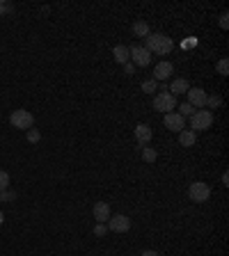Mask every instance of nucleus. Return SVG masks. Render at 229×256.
Listing matches in <instances>:
<instances>
[{
    "mask_svg": "<svg viewBox=\"0 0 229 256\" xmlns=\"http://www.w3.org/2000/svg\"><path fill=\"white\" fill-rule=\"evenodd\" d=\"M145 48L149 51V53H156V55H168L172 53V48H174V41L170 37H165V35H149L145 41Z\"/></svg>",
    "mask_w": 229,
    "mask_h": 256,
    "instance_id": "nucleus-1",
    "label": "nucleus"
},
{
    "mask_svg": "<svg viewBox=\"0 0 229 256\" xmlns=\"http://www.w3.org/2000/svg\"><path fill=\"white\" fill-rule=\"evenodd\" d=\"M176 108V96H172L170 91H160L153 96V110H158V112H172Z\"/></svg>",
    "mask_w": 229,
    "mask_h": 256,
    "instance_id": "nucleus-2",
    "label": "nucleus"
},
{
    "mask_svg": "<svg viewBox=\"0 0 229 256\" xmlns=\"http://www.w3.org/2000/svg\"><path fill=\"white\" fill-rule=\"evenodd\" d=\"M9 124L14 128H21V130H30L32 124H35V117L28 110H14L12 117H9Z\"/></svg>",
    "mask_w": 229,
    "mask_h": 256,
    "instance_id": "nucleus-3",
    "label": "nucleus"
},
{
    "mask_svg": "<svg viewBox=\"0 0 229 256\" xmlns=\"http://www.w3.org/2000/svg\"><path fill=\"white\" fill-rule=\"evenodd\" d=\"M213 124V112L211 110H195L191 117V126L195 130H206V128H211Z\"/></svg>",
    "mask_w": 229,
    "mask_h": 256,
    "instance_id": "nucleus-4",
    "label": "nucleus"
},
{
    "mask_svg": "<svg viewBox=\"0 0 229 256\" xmlns=\"http://www.w3.org/2000/svg\"><path fill=\"white\" fill-rule=\"evenodd\" d=\"M188 197H191V201L195 203H204L209 197H211V188L202 181H195L191 183V188H188Z\"/></svg>",
    "mask_w": 229,
    "mask_h": 256,
    "instance_id": "nucleus-5",
    "label": "nucleus"
},
{
    "mask_svg": "<svg viewBox=\"0 0 229 256\" xmlns=\"http://www.w3.org/2000/svg\"><path fill=\"white\" fill-rule=\"evenodd\" d=\"M129 55H131V60L135 62L137 67H147V64L152 62V53L147 51L145 46H131Z\"/></svg>",
    "mask_w": 229,
    "mask_h": 256,
    "instance_id": "nucleus-6",
    "label": "nucleus"
},
{
    "mask_svg": "<svg viewBox=\"0 0 229 256\" xmlns=\"http://www.w3.org/2000/svg\"><path fill=\"white\" fill-rule=\"evenodd\" d=\"M108 229L114 231V234H126L131 229V219L126 215H110L108 219Z\"/></svg>",
    "mask_w": 229,
    "mask_h": 256,
    "instance_id": "nucleus-7",
    "label": "nucleus"
},
{
    "mask_svg": "<svg viewBox=\"0 0 229 256\" xmlns=\"http://www.w3.org/2000/svg\"><path fill=\"white\" fill-rule=\"evenodd\" d=\"M165 128L174 130V133H181L183 128H186V119L179 112H168L165 114Z\"/></svg>",
    "mask_w": 229,
    "mask_h": 256,
    "instance_id": "nucleus-8",
    "label": "nucleus"
},
{
    "mask_svg": "<svg viewBox=\"0 0 229 256\" xmlns=\"http://www.w3.org/2000/svg\"><path fill=\"white\" fill-rule=\"evenodd\" d=\"M186 94H188V103H191L195 110H197V108H204V106H206V91H204V90H199V87H192V90H188Z\"/></svg>",
    "mask_w": 229,
    "mask_h": 256,
    "instance_id": "nucleus-9",
    "label": "nucleus"
},
{
    "mask_svg": "<svg viewBox=\"0 0 229 256\" xmlns=\"http://www.w3.org/2000/svg\"><path fill=\"white\" fill-rule=\"evenodd\" d=\"M92 213H94V219H96L99 224H106L108 219H110V206H108V201H96Z\"/></svg>",
    "mask_w": 229,
    "mask_h": 256,
    "instance_id": "nucleus-10",
    "label": "nucleus"
},
{
    "mask_svg": "<svg viewBox=\"0 0 229 256\" xmlns=\"http://www.w3.org/2000/svg\"><path fill=\"white\" fill-rule=\"evenodd\" d=\"M172 71H174V67H172L170 62H158L156 69H153V80H156V83H158V80H168L170 75H172Z\"/></svg>",
    "mask_w": 229,
    "mask_h": 256,
    "instance_id": "nucleus-11",
    "label": "nucleus"
},
{
    "mask_svg": "<svg viewBox=\"0 0 229 256\" xmlns=\"http://www.w3.org/2000/svg\"><path fill=\"white\" fill-rule=\"evenodd\" d=\"M135 140L145 146V144L152 140V128L147 126V124H137L135 126Z\"/></svg>",
    "mask_w": 229,
    "mask_h": 256,
    "instance_id": "nucleus-12",
    "label": "nucleus"
},
{
    "mask_svg": "<svg viewBox=\"0 0 229 256\" xmlns=\"http://www.w3.org/2000/svg\"><path fill=\"white\" fill-rule=\"evenodd\" d=\"M188 90H191V85H188L186 78H176V80H172V85H170V94H172V96H176V94H186Z\"/></svg>",
    "mask_w": 229,
    "mask_h": 256,
    "instance_id": "nucleus-13",
    "label": "nucleus"
},
{
    "mask_svg": "<svg viewBox=\"0 0 229 256\" xmlns=\"http://www.w3.org/2000/svg\"><path fill=\"white\" fill-rule=\"evenodd\" d=\"M113 55H114V60L119 62V64H126V62L131 60V55H129V48H126V46H114L113 48Z\"/></svg>",
    "mask_w": 229,
    "mask_h": 256,
    "instance_id": "nucleus-14",
    "label": "nucleus"
},
{
    "mask_svg": "<svg viewBox=\"0 0 229 256\" xmlns=\"http://www.w3.org/2000/svg\"><path fill=\"white\" fill-rule=\"evenodd\" d=\"M195 140H197L195 130H186V128H183L181 133H179V142H181V146H192Z\"/></svg>",
    "mask_w": 229,
    "mask_h": 256,
    "instance_id": "nucleus-15",
    "label": "nucleus"
},
{
    "mask_svg": "<svg viewBox=\"0 0 229 256\" xmlns=\"http://www.w3.org/2000/svg\"><path fill=\"white\" fill-rule=\"evenodd\" d=\"M133 35H135V37H149L152 32H149V25H147L145 21H135L133 23Z\"/></svg>",
    "mask_w": 229,
    "mask_h": 256,
    "instance_id": "nucleus-16",
    "label": "nucleus"
},
{
    "mask_svg": "<svg viewBox=\"0 0 229 256\" xmlns=\"http://www.w3.org/2000/svg\"><path fill=\"white\" fill-rule=\"evenodd\" d=\"M156 90H158V83H156L153 78H149V80L142 83V91H145V94H153Z\"/></svg>",
    "mask_w": 229,
    "mask_h": 256,
    "instance_id": "nucleus-17",
    "label": "nucleus"
},
{
    "mask_svg": "<svg viewBox=\"0 0 229 256\" xmlns=\"http://www.w3.org/2000/svg\"><path fill=\"white\" fill-rule=\"evenodd\" d=\"M192 112H195V108H192L191 103H181V106H179V114H181L183 119H186V117H192Z\"/></svg>",
    "mask_w": 229,
    "mask_h": 256,
    "instance_id": "nucleus-18",
    "label": "nucleus"
},
{
    "mask_svg": "<svg viewBox=\"0 0 229 256\" xmlns=\"http://www.w3.org/2000/svg\"><path fill=\"white\" fill-rule=\"evenodd\" d=\"M215 69H218V73H220V75H227V73H229V62H227V57H222V60H218Z\"/></svg>",
    "mask_w": 229,
    "mask_h": 256,
    "instance_id": "nucleus-19",
    "label": "nucleus"
},
{
    "mask_svg": "<svg viewBox=\"0 0 229 256\" xmlns=\"http://www.w3.org/2000/svg\"><path fill=\"white\" fill-rule=\"evenodd\" d=\"M39 140H41V133H39L37 128H30V130H28V142H30V144H37Z\"/></svg>",
    "mask_w": 229,
    "mask_h": 256,
    "instance_id": "nucleus-20",
    "label": "nucleus"
},
{
    "mask_svg": "<svg viewBox=\"0 0 229 256\" xmlns=\"http://www.w3.org/2000/svg\"><path fill=\"white\" fill-rule=\"evenodd\" d=\"M9 190V174L7 172H0V192Z\"/></svg>",
    "mask_w": 229,
    "mask_h": 256,
    "instance_id": "nucleus-21",
    "label": "nucleus"
},
{
    "mask_svg": "<svg viewBox=\"0 0 229 256\" xmlns=\"http://www.w3.org/2000/svg\"><path fill=\"white\" fill-rule=\"evenodd\" d=\"M142 158H145L147 163H153V160H156V151L149 149V146H145V149H142Z\"/></svg>",
    "mask_w": 229,
    "mask_h": 256,
    "instance_id": "nucleus-22",
    "label": "nucleus"
},
{
    "mask_svg": "<svg viewBox=\"0 0 229 256\" xmlns=\"http://www.w3.org/2000/svg\"><path fill=\"white\" fill-rule=\"evenodd\" d=\"M220 103H222V98H220V96H206V106L213 108V110H215L218 106H220Z\"/></svg>",
    "mask_w": 229,
    "mask_h": 256,
    "instance_id": "nucleus-23",
    "label": "nucleus"
},
{
    "mask_svg": "<svg viewBox=\"0 0 229 256\" xmlns=\"http://www.w3.org/2000/svg\"><path fill=\"white\" fill-rule=\"evenodd\" d=\"M14 199H16V192H12V190L0 192V201H14Z\"/></svg>",
    "mask_w": 229,
    "mask_h": 256,
    "instance_id": "nucleus-24",
    "label": "nucleus"
},
{
    "mask_svg": "<svg viewBox=\"0 0 229 256\" xmlns=\"http://www.w3.org/2000/svg\"><path fill=\"white\" fill-rule=\"evenodd\" d=\"M106 231H108L106 224H96V226H94V236H99V238H103V236H106Z\"/></svg>",
    "mask_w": 229,
    "mask_h": 256,
    "instance_id": "nucleus-25",
    "label": "nucleus"
},
{
    "mask_svg": "<svg viewBox=\"0 0 229 256\" xmlns=\"http://www.w3.org/2000/svg\"><path fill=\"white\" fill-rule=\"evenodd\" d=\"M124 71H126V75H133L135 73V67H133L131 62H126V64H124Z\"/></svg>",
    "mask_w": 229,
    "mask_h": 256,
    "instance_id": "nucleus-26",
    "label": "nucleus"
},
{
    "mask_svg": "<svg viewBox=\"0 0 229 256\" xmlns=\"http://www.w3.org/2000/svg\"><path fill=\"white\" fill-rule=\"evenodd\" d=\"M7 12H12V7H9L7 2H0V14H7Z\"/></svg>",
    "mask_w": 229,
    "mask_h": 256,
    "instance_id": "nucleus-27",
    "label": "nucleus"
},
{
    "mask_svg": "<svg viewBox=\"0 0 229 256\" xmlns=\"http://www.w3.org/2000/svg\"><path fill=\"white\" fill-rule=\"evenodd\" d=\"M227 18H229V16H227V12H225V14L220 16V25H222V28H229V21H227Z\"/></svg>",
    "mask_w": 229,
    "mask_h": 256,
    "instance_id": "nucleus-28",
    "label": "nucleus"
},
{
    "mask_svg": "<svg viewBox=\"0 0 229 256\" xmlns=\"http://www.w3.org/2000/svg\"><path fill=\"white\" fill-rule=\"evenodd\" d=\"M140 256H160V254L158 252H153V249H147V252H142Z\"/></svg>",
    "mask_w": 229,
    "mask_h": 256,
    "instance_id": "nucleus-29",
    "label": "nucleus"
},
{
    "mask_svg": "<svg viewBox=\"0 0 229 256\" xmlns=\"http://www.w3.org/2000/svg\"><path fill=\"white\" fill-rule=\"evenodd\" d=\"M2 222H5V215H2V211H0V224H2Z\"/></svg>",
    "mask_w": 229,
    "mask_h": 256,
    "instance_id": "nucleus-30",
    "label": "nucleus"
}]
</instances>
